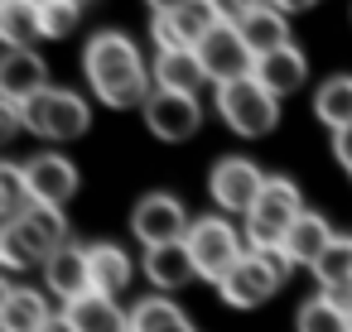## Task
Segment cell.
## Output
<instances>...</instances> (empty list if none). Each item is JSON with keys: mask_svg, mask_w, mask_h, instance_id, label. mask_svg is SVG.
<instances>
[{"mask_svg": "<svg viewBox=\"0 0 352 332\" xmlns=\"http://www.w3.org/2000/svg\"><path fill=\"white\" fill-rule=\"evenodd\" d=\"M82 73L97 92V102H107V106H145L150 92H155L150 73L140 63V49L116 29H102L82 49Z\"/></svg>", "mask_w": 352, "mask_h": 332, "instance_id": "cell-1", "label": "cell"}, {"mask_svg": "<svg viewBox=\"0 0 352 332\" xmlns=\"http://www.w3.org/2000/svg\"><path fill=\"white\" fill-rule=\"evenodd\" d=\"M299 217H304L299 188H294L289 178H270L265 193L256 198V207L246 212V241H251V250L285 246V236H289V226H294Z\"/></svg>", "mask_w": 352, "mask_h": 332, "instance_id": "cell-2", "label": "cell"}, {"mask_svg": "<svg viewBox=\"0 0 352 332\" xmlns=\"http://www.w3.org/2000/svg\"><path fill=\"white\" fill-rule=\"evenodd\" d=\"M188 250H193V265H198V274L203 279H212V284H222L251 250H246V241L236 236V226L232 222H222V217H198L193 226H188Z\"/></svg>", "mask_w": 352, "mask_h": 332, "instance_id": "cell-3", "label": "cell"}, {"mask_svg": "<svg viewBox=\"0 0 352 332\" xmlns=\"http://www.w3.org/2000/svg\"><path fill=\"white\" fill-rule=\"evenodd\" d=\"M217 116H222L236 135L256 140V135H270V130H275V121H280V102H275L256 78H241V82L217 87Z\"/></svg>", "mask_w": 352, "mask_h": 332, "instance_id": "cell-4", "label": "cell"}, {"mask_svg": "<svg viewBox=\"0 0 352 332\" xmlns=\"http://www.w3.org/2000/svg\"><path fill=\"white\" fill-rule=\"evenodd\" d=\"M20 116H25V130H34V135H44V140H78V135L92 126L87 102H82L78 92H63V87L39 92Z\"/></svg>", "mask_w": 352, "mask_h": 332, "instance_id": "cell-5", "label": "cell"}, {"mask_svg": "<svg viewBox=\"0 0 352 332\" xmlns=\"http://www.w3.org/2000/svg\"><path fill=\"white\" fill-rule=\"evenodd\" d=\"M198 63L208 73V82L227 87V82H241L256 73V54L246 49V39L236 34V25H217L203 44H198Z\"/></svg>", "mask_w": 352, "mask_h": 332, "instance_id": "cell-6", "label": "cell"}, {"mask_svg": "<svg viewBox=\"0 0 352 332\" xmlns=\"http://www.w3.org/2000/svg\"><path fill=\"white\" fill-rule=\"evenodd\" d=\"M188 212H184V202L174 198V193H145L140 202H135V212H131V231L145 241V250L150 246H169V241H188Z\"/></svg>", "mask_w": 352, "mask_h": 332, "instance_id": "cell-7", "label": "cell"}, {"mask_svg": "<svg viewBox=\"0 0 352 332\" xmlns=\"http://www.w3.org/2000/svg\"><path fill=\"white\" fill-rule=\"evenodd\" d=\"M265 174L251 164V159H241V154H232V159H217V169H212V178H208V188H212V202L222 207V212H251L256 207V198L265 193Z\"/></svg>", "mask_w": 352, "mask_h": 332, "instance_id": "cell-8", "label": "cell"}, {"mask_svg": "<svg viewBox=\"0 0 352 332\" xmlns=\"http://www.w3.org/2000/svg\"><path fill=\"white\" fill-rule=\"evenodd\" d=\"M140 111H145L150 135H155V140H169V145L198 135V126H203V106H198V97H184V92H160V87H155L150 102H145Z\"/></svg>", "mask_w": 352, "mask_h": 332, "instance_id": "cell-9", "label": "cell"}, {"mask_svg": "<svg viewBox=\"0 0 352 332\" xmlns=\"http://www.w3.org/2000/svg\"><path fill=\"white\" fill-rule=\"evenodd\" d=\"M217 25H222V15L212 10V0H188V5L174 10V15H155L150 34H155V44L164 54V49H198Z\"/></svg>", "mask_w": 352, "mask_h": 332, "instance_id": "cell-10", "label": "cell"}, {"mask_svg": "<svg viewBox=\"0 0 352 332\" xmlns=\"http://www.w3.org/2000/svg\"><path fill=\"white\" fill-rule=\"evenodd\" d=\"M44 82H49V68H44L39 54H30V49H10L6 58H0V102H6V106L25 111L39 92H49Z\"/></svg>", "mask_w": 352, "mask_h": 332, "instance_id": "cell-11", "label": "cell"}, {"mask_svg": "<svg viewBox=\"0 0 352 332\" xmlns=\"http://www.w3.org/2000/svg\"><path fill=\"white\" fill-rule=\"evenodd\" d=\"M280 284H285V279H280V274H275V270H270V265L251 250V255H246V260H241V265H236V270L217 284V294H222L232 308H261V303H265Z\"/></svg>", "mask_w": 352, "mask_h": 332, "instance_id": "cell-12", "label": "cell"}, {"mask_svg": "<svg viewBox=\"0 0 352 332\" xmlns=\"http://www.w3.org/2000/svg\"><path fill=\"white\" fill-rule=\"evenodd\" d=\"M25 178H30L34 202H44V207H63L78 193V169L63 154H34V159H25Z\"/></svg>", "mask_w": 352, "mask_h": 332, "instance_id": "cell-13", "label": "cell"}, {"mask_svg": "<svg viewBox=\"0 0 352 332\" xmlns=\"http://www.w3.org/2000/svg\"><path fill=\"white\" fill-rule=\"evenodd\" d=\"M44 279H49V294H58L63 303H78L82 294H92V265H87V250L82 246H63L44 260Z\"/></svg>", "mask_w": 352, "mask_h": 332, "instance_id": "cell-14", "label": "cell"}, {"mask_svg": "<svg viewBox=\"0 0 352 332\" xmlns=\"http://www.w3.org/2000/svg\"><path fill=\"white\" fill-rule=\"evenodd\" d=\"M275 102L280 97H294L299 87H304V78H309V63H304V54L294 49V44H285V49H275V54H265V58H256V73H251Z\"/></svg>", "mask_w": 352, "mask_h": 332, "instance_id": "cell-15", "label": "cell"}, {"mask_svg": "<svg viewBox=\"0 0 352 332\" xmlns=\"http://www.w3.org/2000/svg\"><path fill=\"white\" fill-rule=\"evenodd\" d=\"M193 274H198V265H193L188 241H169V246L145 250V279L155 289H184V284H193Z\"/></svg>", "mask_w": 352, "mask_h": 332, "instance_id": "cell-16", "label": "cell"}, {"mask_svg": "<svg viewBox=\"0 0 352 332\" xmlns=\"http://www.w3.org/2000/svg\"><path fill=\"white\" fill-rule=\"evenodd\" d=\"M203 82H208V73L198 63V49H164V54H155V87L160 92L198 97Z\"/></svg>", "mask_w": 352, "mask_h": 332, "instance_id": "cell-17", "label": "cell"}, {"mask_svg": "<svg viewBox=\"0 0 352 332\" xmlns=\"http://www.w3.org/2000/svg\"><path fill=\"white\" fill-rule=\"evenodd\" d=\"M63 318L73 332H131V313H121L107 294H82L78 303H63Z\"/></svg>", "mask_w": 352, "mask_h": 332, "instance_id": "cell-18", "label": "cell"}, {"mask_svg": "<svg viewBox=\"0 0 352 332\" xmlns=\"http://www.w3.org/2000/svg\"><path fill=\"white\" fill-rule=\"evenodd\" d=\"M49 322H54V313H49L44 294L15 289V284L0 294V332H44Z\"/></svg>", "mask_w": 352, "mask_h": 332, "instance_id": "cell-19", "label": "cell"}, {"mask_svg": "<svg viewBox=\"0 0 352 332\" xmlns=\"http://www.w3.org/2000/svg\"><path fill=\"white\" fill-rule=\"evenodd\" d=\"M236 34L246 39V49H251L256 58H265V54H275V49L289 44V15L275 10V5H261V10H251V15L236 25Z\"/></svg>", "mask_w": 352, "mask_h": 332, "instance_id": "cell-20", "label": "cell"}, {"mask_svg": "<svg viewBox=\"0 0 352 332\" xmlns=\"http://www.w3.org/2000/svg\"><path fill=\"white\" fill-rule=\"evenodd\" d=\"M333 236H338V231H333L318 212H304V217L289 226V236H285V255H289L294 265H309V270H314L318 255L333 246Z\"/></svg>", "mask_w": 352, "mask_h": 332, "instance_id": "cell-21", "label": "cell"}, {"mask_svg": "<svg viewBox=\"0 0 352 332\" xmlns=\"http://www.w3.org/2000/svg\"><path fill=\"white\" fill-rule=\"evenodd\" d=\"M87 265H92V294H107V298H116L135 274V265L121 246H87Z\"/></svg>", "mask_w": 352, "mask_h": 332, "instance_id": "cell-22", "label": "cell"}, {"mask_svg": "<svg viewBox=\"0 0 352 332\" xmlns=\"http://www.w3.org/2000/svg\"><path fill=\"white\" fill-rule=\"evenodd\" d=\"M131 332H193V322L184 318V308L164 294H150L131 308Z\"/></svg>", "mask_w": 352, "mask_h": 332, "instance_id": "cell-23", "label": "cell"}, {"mask_svg": "<svg viewBox=\"0 0 352 332\" xmlns=\"http://www.w3.org/2000/svg\"><path fill=\"white\" fill-rule=\"evenodd\" d=\"M0 39L10 49H30L34 39H44V20L30 0H0Z\"/></svg>", "mask_w": 352, "mask_h": 332, "instance_id": "cell-24", "label": "cell"}, {"mask_svg": "<svg viewBox=\"0 0 352 332\" xmlns=\"http://www.w3.org/2000/svg\"><path fill=\"white\" fill-rule=\"evenodd\" d=\"M20 226H25V236L39 246V255H44V260H49L54 250H63V246H68V222H63V207H44V202H39V207H34Z\"/></svg>", "mask_w": 352, "mask_h": 332, "instance_id": "cell-25", "label": "cell"}, {"mask_svg": "<svg viewBox=\"0 0 352 332\" xmlns=\"http://www.w3.org/2000/svg\"><path fill=\"white\" fill-rule=\"evenodd\" d=\"M314 111L328 130H347L352 126V78H328L314 97Z\"/></svg>", "mask_w": 352, "mask_h": 332, "instance_id": "cell-26", "label": "cell"}, {"mask_svg": "<svg viewBox=\"0 0 352 332\" xmlns=\"http://www.w3.org/2000/svg\"><path fill=\"white\" fill-rule=\"evenodd\" d=\"M34 193H30V178H25V164H6L0 169V217L6 222H25L34 212Z\"/></svg>", "mask_w": 352, "mask_h": 332, "instance_id": "cell-27", "label": "cell"}, {"mask_svg": "<svg viewBox=\"0 0 352 332\" xmlns=\"http://www.w3.org/2000/svg\"><path fill=\"white\" fill-rule=\"evenodd\" d=\"M314 279L323 284V294L352 284V236H333V246H328V250L318 255V265H314Z\"/></svg>", "mask_w": 352, "mask_h": 332, "instance_id": "cell-28", "label": "cell"}, {"mask_svg": "<svg viewBox=\"0 0 352 332\" xmlns=\"http://www.w3.org/2000/svg\"><path fill=\"white\" fill-rule=\"evenodd\" d=\"M294 327H299V332H352V318H347L342 308H333V298H328V294H318V298L299 303Z\"/></svg>", "mask_w": 352, "mask_h": 332, "instance_id": "cell-29", "label": "cell"}, {"mask_svg": "<svg viewBox=\"0 0 352 332\" xmlns=\"http://www.w3.org/2000/svg\"><path fill=\"white\" fill-rule=\"evenodd\" d=\"M0 260H6V270H30V265H39L44 255H39V246L25 236L20 222H6V226H0Z\"/></svg>", "mask_w": 352, "mask_h": 332, "instance_id": "cell-30", "label": "cell"}, {"mask_svg": "<svg viewBox=\"0 0 352 332\" xmlns=\"http://www.w3.org/2000/svg\"><path fill=\"white\" fill-rule=\"evenodd\" d=\"M39 20H44V39H68L78 29V20H82V5L78 0H49L39 10Z\"/></svg>", "mask_w": 352, "mask_h": 332, "instance_id": "cell-31", "label": "cell"}, {"mask_svg": "<svg viewBox=\"0 0 352 332\" xmlns=\"http://www.w3.org/2000/svg\"><path fill=\"white\" fill-rule=\"evenodd\" d=\"M265 0H212V10L222 15V25H241L251 10H261Z\"/></svg>", "mask_w": 352, "mask_h": 332, "instance_id": "cell-32", "label": "cell"}, {"mask_svg": "<svg viewBox=\"0 0 352 332\" xmlns=\"http://www.w3.org/2000/svg\"><path fill=\"white\" fill-rule=\"evenodd\" d=\"M333 154H338V164L352 174V126H347V130H333Z\"/></svg>", "mask_w": 352, "mask_h": 332, "instance_id": "cell-33", "label": "cell"}, {"mask_svg": "<svg viewBox=\"0 0 352 332\" xmlns=\"http://www.w3.org/2000/svg\"><path fill=\"white\" fill-rule=\"evenodd\" d=\"M328 298H333V308H342V313L352 318V284H342V289H328Z\"/></svg>", "mask_w": 352, "mask_h": 332, "instance_id": "cell-34", "label": "cell"}, {"mask_svg": "<svg viewBox=\"0 0 352 332\" xmlns=\"http://www.w3.org/2000/svg\"><path fill=\"white\" fill-rule=\"evenodd\" d=\"M145 5L155 10V15H174V10H184L188 0H145Z\"/></svg>", "mask_w": 352, "mask_h": 332, "instance_id": "cell-35", "label": "cell"}, {"mask_svg": "<svg viewBox=\"0 0 352 332\" xmlns=\"http://www.w3.org/2000/svg\"><path fill=\"white\" fill-rule=\"evenodd\" d=\"M314 0H275V10H285V15H299V10H309Z\"/></svg>", "mask_w": 352, "mask_h": 332, "instance_id": "cell-36", "label": "cell"}, {"mask_svg": "<svg viewBox=\"0 0 352 332\" xmlns=\"http://www.w3.org/2000/svg\"><path fill=\"white\" fill-rule=\"evenodd\" d=\"M44 332H73V327H68V318H63V313H58V318H54V322H49V327H44Z\"/></svg>", "mask_w": 352, "mask_h": 332, "instance_id": "cell-37", "label": "cell"}, {"mask_svg": "<svg viewBox=\"0 0 352 332\" xmlns=\"http://www.w3.org/2000/svg\"><path fill=\"white\" fill-rule=\"evenodd\" d=\"M30 5H34V10H44V5H49V0H30Z\"/></svg>", "mask_w": 352, "mask_h": 332, "instance_id": "cell-38", "label": "cell"}, {"mask_svg": "<svg viewBox=\"0 0 352 332\" xmlns=\"http://www.w3.org/2000/svg\"><path fill=\"white\" fill-rule=\"evenodd\" d=\"M78 5H87V0H78Z\"/></svg>", "mask_w": 352, "mask_h": 332, "instance_id": "cell-39", "label": "cell"}]
</instances>
